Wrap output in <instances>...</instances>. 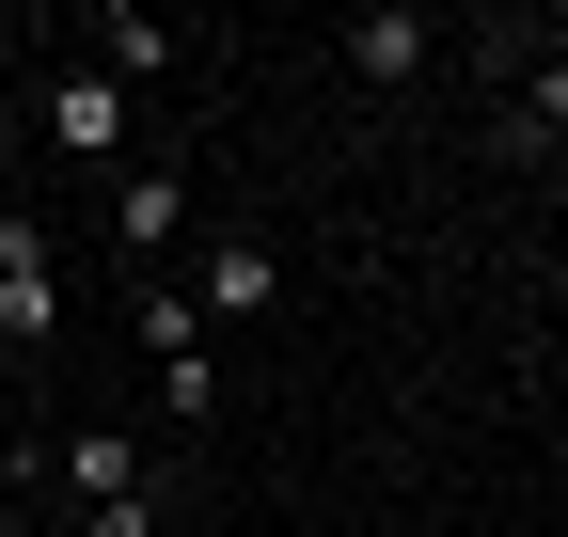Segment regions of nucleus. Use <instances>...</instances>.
<instances>
[{
  "instance_id": "nucleus-1",
  "label": "nucleus",
  "mask_w": 568,
  "mask_h": 537,
  "mask_svg": "<svg viewBox=\"0 0 568 537\" xmlns=\"http://www.w3.org/2000/svg\"><path fill=\"white\" fill-rule=\"evenodd\" d=\"M142 364H159V412L174 427H205V412H222V348H205V316H190V285H174V268H142Z\"/></svg>"
},
{
  "instance_id": "nucleus-2",
  "label": "nucleus",
  "mask_w": 568,
  "mask_h": 537,
  "mask_svg": "<svg viewBox=\"0 0 568 537\" xmlns=\"http://www.w3.org/2000/svg\"><path fill=\"white\" fill-rule=\"evenodd\" d=\"M0 348H63V253L32 206H0Z\"/></svg>"
},
{
  "instance_id": "nucleus-3",
  "label": "nucleus",
  "mask_w": 568,
  "mask_h": 537,
  "mask_svg": "<svg viewBox=\"0 0 568 537\" xmlns=\"http://www.w3.org/2000/svg\"><path fill=\"white\" fill-rule=\"evenodd\" d=\"M32 126H48V143H63V159H95V174H126V95L95 80V63H63V80L32 95Z\"/></svg>"
},
{
  "instance_id": "nucleus-4",
  "label": "nucleus",
  "mask_w": 568,
  "mask_h": 537,
  "mask_svg": "<svg viewBox=\"0 0 568 537\" xmlns=\"http://www.w3.org/2000/svg\"><path fill=\"white\" fill-rule=\"evenodd\" d=\"M190 316H205V332H222V316H284V253H268V237H205Z\"/></svg>"
},
{
  "instance_id": "nucleus-5",
  "label": "nucleus",
  "mask_w": 568,
  "mask_h": 537,
  "mask_svg": "<svg viewBox=\"0 0 568 537\" xmlns=\"http://www.w3.org/2000/svg\"><path fill=\"white\" fill-rule=\"evenodd\" d=\"M48 490L80 506V521L126 506V490H142V443H126V427H63V443H48Z\"/></svg>"
},
{
  "instance_id": "nucleus-6",
  "label": "nucleus",
  "mask_w": 568,
  "mask_h": 537,
  "mask_svg": "<svg viewBox=\"0 0 568 537\" xmlns=\"http://www.w3.org/2000/svg\"><path fill=\"white\" fill-rule=\"evenodd\" d=\"M426 63H443V32H426V17H347V80H364V95H410Z\"/></svg>"
},
{
  "instance_id": "nucleus-7",
  "label": "nucleus",
  "mask_w": 568,
  "mask_h": 537,
  "mask_svg": "<svg viewBox=\"0 0 568 537\" xmlns=\"http://www.w3.org/2000/svg\"><path fill=\"white\" fill-rule=\"evenodd\" d=\"M111 237H126L142 268H159V253L190 237V174H142V159H126V174H111Z\"/></svg>"
},
{
  "instance_id": "nucleus-8",
  "label": "nucleus",
  "mask_w": 568,
  "mask_h": 537,
  "mask_svg": "<svg viewBox=\"0 0 568 537\" xmlns=\"http://www.w3.org/2000/svg\"><path fill=\"white\" fill-rule=\"evenodd\" d=\"M174 48H190L174 17H95V80H111V95H142V80H174Z\"/></svg>"
},
{
  "instance_id": "nucleus-9",
  "label": "nucleus",
  "mask_w": 568,
  "mask_h": 537,
  "mask_svg": "<svg viewBox=\"0 0 568 537\" xmlns=\"http://www.w3.org/2000/svg\"><path fill=\"white\" fill-rule=\"evenodd\" d=\"M506 143H521V159H552V143H568V48H552V63H521V95H506Z\"/></svg>"
},
{
  "instance_id": "nucleus-10",
  "label": "nucleus",
  "mask_w": 568,
  "mask_h": 537,
  "mask_svg": "<svg viewBox=\"0 0 568 537\" xmlns=\"http://www.w3.org/2000/svg\"><path fill=\"white\" fill-rule=\"evenodd\" d=\"M95 537H190V506L174 490H126V506H95Z\"/></svg>"
},
{
  "instance_id": "nucleus-11",
  "label": "nucleus",
  "mask_w": 568,
  "mask_h": 537,
  "mask_svg": "<svg viewBox=\"0 0 568 537\" xmlns=\"http://www.w3.org/2000/svg\"><path fill=\"white\" fill-rule=\"evenodd\" d=\"M0 537H48V521H32V506H0Z\"/></svg>"
}]
</instances>
